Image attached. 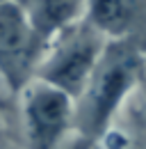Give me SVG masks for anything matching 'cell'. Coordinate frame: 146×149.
I'll return each mask as SVG.
<instances>
[{"instance_id":"2","label":"cell","mask_w":146,"mask_h":149,"mask_svg":"<svg viewBox=\"0 0 146 149\" xmlns=\"http://www.w3.org/2000/svg\"><path fill=\"white\" fill-rule=\"evenodd\" d=\"M105 46L107 39L89 21H78L50 39L36 69V78L62 87L75 99L94 76Z\"/></svg>"},{"instance_id":"7","label":"cell","mask_w":146,"mask_h":149,"mask_svg":"<svg viewBox=\"0 0 146 149\" xmlns=\"http://www.w3.org/2000/svg\"><path fill=\"white\" fill-rule=\"evenodd\" d=\"M0 117H2V101H0Z\"/></svg>"},{"instance_id":"4","label":"cell","mask_w":146,"mask_h":149,"mask_svg":"<svg viewBox=\"0 0 146 149\" xmlns=\"http://www.w3.org/2000/svg\"><path fill=\"white\" fill-rule=\"evenodd\" d=\"M46 48L16 0H0V80L7 92L18 96L34 80Z\"/></svg>"},{"instance_id":"6","label":"cell","mask_w":146,"mask_h":149,"mask_svg":"<svg viewBox=\"0 0 146 149\" xmlns=\"http://www.w3.org/2000/svg\"><path fill=\"white\" fill-rule=\"evenodd\" d=\"M16 2L48 44L62 30L82 21L87 14V0H16Z\"/></svg>"},{"instance_id":"3","label":"cell","mask_w":146,"mask_h":149,"mask_svg":"<svg viewBox=\"0 0 146 149\" xmlns=\"http://www.w3.org/2000/svg\"><path fill=\"white\" fill-rule=\"evenodd\" d=\"M21 96L25 149H64L73 131L75 99L48 80L34 78Z\"/></svg>"},{"instance_id":"5","label":"cell","mask_w":146,"mask_h":149,"mask_svg":"<svg viewBox=\"0 0 146 149\" xmlns=\"http://www.w3.org/2000/svg\"><path fill=\"white\" fill-rule=\"evenodd\" d=\"M85 19L107 41L132 44L146 55V0H87Z\"/></svg>"},{"instance_id":"1","label":"cell","mask_w":146,"mask_h":149,"mask_svg":"<svg viewBox=\"0 0 146 149\" xmlns=\"http://www.w3.org/2000/svg\"><path fill=\"white\" fill-rule=\"evenodd\" d=\"M144 69L146 55L139 48L123 41H107L87 87L75 96L73 131L64 149H94L144 76Z\"/></svg>"},{"instance_id":"8","label":"cell","mask_w":146,"mask_h":149,"mask_svg":"<svg viewBox=\"0 0 146 149\" xmlns=\"http://www.w3.org/2000/svg\"><path fill=\"white\" fill-rule=\"evenodd\" d=\"M7 149H14V147H7Z\"/></svg>"}]
</instances>
